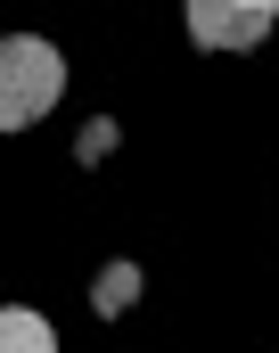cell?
<instances>
[{"label": "cell", "instance_id": "obj_3", "mask_svg": "<svg viewBox=\"0 0 279 353\" xmlns=\"http://www.w3.org/2000/svg\"><path fill=\"white\" fill-rule=\"evenodd\" d=\"M132 304H140V263H107L91 279V312H99V321H123Z\"/></svg>", "mask_w": 279, "mask_h": 353}, {"label": "cell", "instance_id": "obj_5", "mask_svg": "<svg viewBox=\"0 0 279 353\" xmlns=\"http://www.w3.org/2000/svg\"><path fill=\"white\" fill-rule=\"evenodd\" d=\"M107 148H115V115H91V123H83V140H74V157H83V165H99Z\"/></svg>", "mask_w": 279, "mask_h": 353}, {"label": "cell", "instance_id": "obj_2", "mask_svg": "<svg viewBox=\"0 0 279 353\" xmlns=\"http://www.w3.org/2000/svg\"><path fill=\"white\" fill-rule=\"evenodd\" d=\"M181 17H189V41L197 50H255L271 33L279 0H181Z\"/></svg>", "mask_w": 279, "mask_h": 353}, {"label": "cell", "instance_id": "obj_1", "mask_svg": "<svg viewBox=\"0 0 279 353\" xmlns=\"http://www.w3.org/2000/svg\"><path fill=\"white\" fill-rule=\"evenodd\" d=\"M66 90V58L41 41V33H8L0 41V132H25L58 107Z\"/></svg>", "mask_w": 279, "mask_h": 353}, {"label": "cell", "instance_id": "obj_4", "mask_svg": "<svg viewBox=\"0 0 279 353\" xmlns=\"http://www.w3.org/2000/svg\"><path fill=\"white\" fill-rule=\"evenodd\" d=\"M0 353H58V337H50V321H41V312L0 304Z\"/></svg>", "mask_w": 279, "mask_h": 353}]
</instances>
